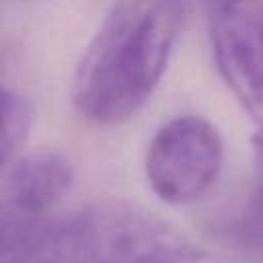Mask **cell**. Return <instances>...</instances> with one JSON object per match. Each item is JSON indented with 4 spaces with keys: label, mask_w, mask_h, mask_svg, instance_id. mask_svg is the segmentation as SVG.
Listing matches in <instances>:
<instances>
[{
    "label": "cell",
    "mask_w": 263,
    "mask_h": 263,
    "mask_svg": "<svg viewBox=\"0 0 263 263\" xmlns=\"http://www.w3.org/2000/svg\"><path fill=\"white\" fill-rule=\"evenodd\" d=\"M51 263H216L156 214L121 199L88 203L58 220Z\"/></svg>",
    "instance_id": "cell-2"
},
{
    "label": "cell",
    "mask_w": 263,
    "mask_h": 263,
    "mask_svg": "<svg viewBox=\"0 0 263 263\" xmlns=\"http://www.w3.org/2000/svg\"><path fill=\"white\" fill-rule=\"evenodd\" d=\"M183 16L160 0H115L74 70L76 113L107 127L136 117L160 84Z\"/></svg>",
    "instance_id": "cell-1"
},
{
    "label": "cell",
    "mask_w": 263,
    "mask_h": 263,
    "mask_svg": "<svg viewBox=\"0 0 263 263\" xmlns=\"http://www.w3.org/2000/svg\"><path fill=\"white\" fill-rule=\"evenodd\" d=\"M72 183L74 166L70 158L41 150L12 162L4 197L33 212H49L70 191Z\"/></svg>",
    "instance_id": "cell-5"
},
{
    "label": "cell",
    "mask_w": 263,
    "mask_h": 263,
    "mask_svg": "<svg viewBox=\"0 0 263 263\" xmlns=\"http://www.w3.org/2000/svg\"><path fill=\"white\" fill-rule=\"evenodd\" d=\"M58 216L0 199V263H49Z\"/></svg>",
    "instance_id": "cell-6"
},
{
    "label": "cell",
    "mask_w": 263,
    "mask_h": 263,
    "mask_svg": "<svg viewBox=\"0 0 263 263\" xmlns=\"http://www.w3.org/2000/svg\"><path fill=\"white\" fill-rule=\"evenodd\" d=\"M220 236L242 251L263 255V175L257 185L218 222Z\"/></svg>",
    "instance_id": "cell-7"
},
{
    "label": "cell",
    "mask_w": 263,
    "mask_h": 263,
    "mask_svg": "<svg viewBox=\"0 0 263 263\" xmlns=\"http://www.w3.org/2000/svg\"><path fill=\"white\" fill-rule=\"evenodd\" d=\"M253 146H255V154H257V171H259V175H263V129H259L255 134Z\"/></svg>",
    "instance_id": "cell-9"
},
{
    "label": "cell",
    "mask_w": 263,
    "mask_h": 263,
    "mask_svg": "<svg viewBox=\"0 0 263 263\" xmlns=\"http://www.w3.org/2000/svg\"><path fill=\"white\" fill-rule=\"evenodd\" d=\"M203 8L218 74L263 129V0H203Z\"/></svg>",
    "instance_id": "cell-4"
},
{
    "label": "cell",
    "mask_w": 263,
    "mask_h": 263,
    "mask_svg": "<svg viewBox=\"0 0 263 263\" xmlns=\"http://www.w3.org/2000/svg\"><path fill=\"white\" fill-rule=\"evenodd\" d=\"M160 2H166V4L177 6V8H181V10H187V6H189L191 0H160Z\"/></svg>",
    "instance_id": "cell-10"
},
{
    "label": "cell",
    "mask_w": 263,
    "mask_h": 263,
    "mask_svg": "<svg viewBox=\"0 0 263 263\" xmlns=\"http://www.w3.org/2000/svg\"><path fill=\"white\" fill-rule=\"evenodd\" d=\"M224 164L220 132L203 117L181 115L166 121L150 140L146 179L166 203L201 199L218 181Z\"/></svg>",
    "instance_id": "cell-3"
},
{
    "label": "cell",
    "mask_w": 263,
    "mask_h": 263,
    "mask_svg": "<svg viewBox=\"0 0 263 263\" xmlns=\"http://www.w3.org/2000/svg\"><path fill=\"white\" fill-rule=\"evenodd\" d=\"M31 105L16 92L0 86V173L14 160L31 127Z\"/></svg>",
    "instance_id": "cell-8"
}]
</instances>
